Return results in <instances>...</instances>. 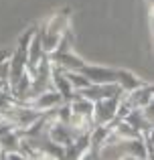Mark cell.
Segmentation results:
<instances>
[{"label": "cell", "instance_id": "obj_1", "mask_svg": "<svg viewBox=\"0 0 154 160\" xmlns=\"http://www.w3.org/2000/svg\"><path fill=\"white\" fill-rule=\"evenodd\" d=\"M124 93L114 95L110 99H102V102L93 103V116H91V122L93 126H110L112 122H116V116L120 112V103H122Z\"/></svg>", "mask_w": 154, "mask_h": 160}]
</instances>
